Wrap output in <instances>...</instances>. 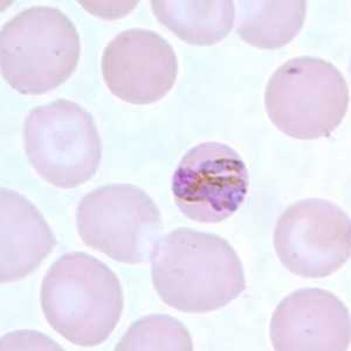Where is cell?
Masks as SVG:
<instances>
[{"label": "cell", "mask_w": 351, "mask_h": 351, "mask_svg": "<svg viewBox=\"0 0 351 351\" xmlns=\"http://www.w3.org/2000/svg\"><path fill=\"white\" fill-rule=\"evenodd\" d=\"M152 284L164 304L189 314L228 306L246 289L243 263L221 237L177 228L156 245Z\"/></svg>", "instance_id": "obj_1"}, {"label": "cell", "mask_w": 351, "mask_h": 351, "mask_svg": "<svg viewBox=\"0 0 351 351\" xmlns=\"http://www.w3.org/2000/svg\"><path fill=\"white\" fill-rule=\"evenodd\" d=\"M41 308L48 324L71 343L95 347L112 335L123 313L120 280L100 260L72 252L44 278Z\"/></svg>", "instance_id": "obj_2"}, {"label": "cell", "mask_w": 351, "mask_h": 351, "mask_svg": "<svg viewBox=\"0 0 351 351\" xmlns=\"http://www.w3.org/2000/svg\"><path fill=\"white\" fill-rule=\"evenodd\" d=\"M80 52L79 33L59 8H27L1 27V75L24 95H43L66 82Z\"/></svg>", "instance_id": "obj_3"}, {"label": "cell", "mask_w": 351, "mask_h": 351, "mask_svg": "<svg viewBox=\"0 0 351 351\" xmlns=\"http://www.w3.org/2000/svg\"><path fill=\"white\" fill-rule=\"evenodd\" d=\"M265 106L276 128L298 140L327 137L349 106V89L334 64L313 56L285 62L271 75Z\"/></svg>", "instance_id": "obj_4"}, {"label": "cell", "mask_w": 351, "mask_h": 351, "mask_svg": "<svg viewBox=\"0 0 351 351\" xmlns=\"http://www.w3.org/2000/svg\"><path fill=\"white\" fill-rule=\"evenodd\" d=\"M24 144L33 169L56 188H77L100 167L102 143L94 119L72 101L33 109L25 121Z\"/></svg>", "instance_id": "obj_5"}, {"label": "cell", "mask_w": 351, "mask_h": 351, "mask_svg": "<svg viewBox=\"0 0 351 351\" xmlns=\"http://www.w3.org/2000/svg\"><path fill=\"white\" fill-rule=\"evenodd\" d=\"M76 228L88 247L119 263L137 265L152 260L163 223L155 202L143 190L110 184L81 199Z\"/></svg>", "instance_id": "obj_6"}, {"label": "cell", "mask_w": 351, "mask_h": 351, "mask_svg": "<svg viewBox=\"0 0 351 351\" xmlns=\"http://www.w3.org/2000/svg\"><path fill=\"white\" fill-rule=\"evenodd\" d=\"M274 247L280 261L295 276H331L350 258V218L329 200H300L280 216Z\"/></svg>", "instance_id": "obj_7"}, {"label": "cell", "mask_w": 351, "mask_h": 351, "mask_svg": "<svg viewBox=\"0 0 351 351\" xmlns=\"http://www.w3.org/2000/svg\"><path fill=\"white\" fill-rule=\"evenodd\" d=\"M250 177L239 154L226 144L205 142L186 152L172 177L176 205L197 223H220L239 210Z\"/></svg>", "instance_id": "obj_8"}, {"label": "cell", "mask_w": 351, "mask_h": 351, "mask_svg": "<svg viewBox=\"0 0 351 351\" xmlns=\"http://www.w3.org/2000/svg\"><path fill=\"white\" fill-rule=\"evenodd\" d=\"M102 75L109 90L132 104H152L171 90L178 61L171 45L157 33L132 28L104 48Z\"/></svg>", "instance_id": "obj_9"}, {"label": "cell", "mask_w": 351, "mask_h": 351, "mask_svg": "<svg viewBox=\"0 0 351 351\" xmlns=\"http://www.w3.org/2000/svg\"><path fill=\"white\" fill-rule=\"evenodd\" d=\"M350 314L332 293L304 288L285 298L271 321L276 350H349Z\"/></svg>", "instance_id": "obj_10"}, {"label": "cell", "mask_w": 351, "mask_h": 351, "mask_svg": "<svg viewBox=\"0 0 351 351\" xmlns=\"http://www.w3.org/2000/svg\"><path fill=\"white\" fill-rule=\"evenodd\" d=\"M1 284L19 281L40 266L56 245L41 212L21 193L0 192Z\"/></svg>", "instance_id": "obj_11"}, {"label": "cell", "mask_w": 351, "mask_h": 351, "mask_svg": "<svg viewBox=\"0 0 351 351\" xmlns=\"http://www.w3.org/2000/svg\"><path fill=\"white\" fill-rule=\"evenodd\" d=\"M157 21L188 44L211 46L231 32L234 1H152Z\"/></svg>", "instance_id": "obj_12"}, {"label": "cell", "mask_w": 351, "mask_h": 351, "mask_svg": "<svg viewBox=\"0 0 351 351\" xmlns=\"http://www.w3.org/2000/svg\"><path fill=\"white\" fill-rule=\"evenodd\" d=\"M234 5L240 39L263 49L289 44L302 29L307 12L306 1L241 0Z\"/></svg>", "instance_id": "obj_13"}, {"label": "cell", "mask_w": 351, "mask_h": 351, "mask_svg": "<svg viewBox=\"0 0 351 351\" xmlns=\"http://www.w3.org/2000/svg\"><path fill=\"white\" fill-rule=\"evenodd\" d=\"M193 349L188 329L168 315H150L136 321L116 350H183Z\"/></svg>", "instance_id": "obj_14"}]
</instances>
